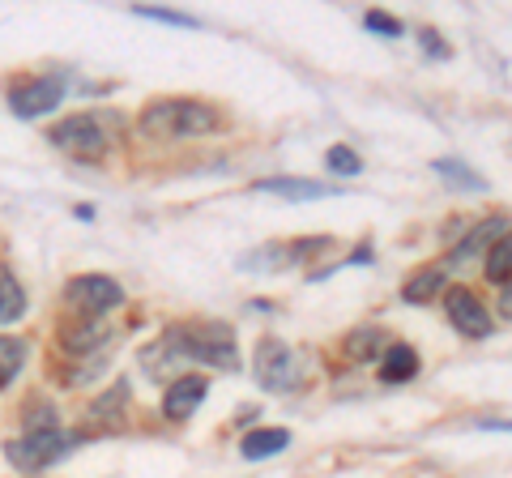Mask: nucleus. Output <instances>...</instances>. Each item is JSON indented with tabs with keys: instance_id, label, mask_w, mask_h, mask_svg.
<instances>
[{
	"instance_id": "nucleus-1",
	"label": "nucleus",
	"mask_w": 512,
	"mask_h": 478,
	"mask_svg": "<svg viewBox=\"0 0 512 478\" xmlns=\"http://www.w3.org/2000/svg\"><path fill=\"white\" fill-rule=\"evenodd\" d=\"M120 137V116L111 111H77V116H64L60 124H52L47 141L60 150L77 158V163H99V158L116 146Z\"/></svg>"
},
{
	"instance_id": "nucleus-2",
	"label": "nucleus",
	"mask_w": 512,
	"mask_h": 478,
	"mask_svg": "<svg viewBox=\"0 0 512 478\" xmlns=\"http://www.w3.org/2000/svg\"><path fill=\"white\" fill-rule=\"evenodd\" d=\"M222 124L218 107L201 103V99H158L146 103L141 111V133L158 137V141H188V137H205Z\"/></svg>"
},
{
	"instance_id": "nucleus-3",
	"label": "nucleus",
	"mask_w": 512,
	"mask_h": 478,
	"mask_svg": "<svg viewBox=\"0 0 512 478\" xmlns=\"http://www.w3.org/2000/svg\"><path fill=\"white\" fill-rule=\"evenodd\" d=\"M167 355L171 359H197V363H210V368H235L239 363V350H235V333L222 325V321H192V325H175L167 329Z\"/></svg>"
},
{
	"instance_id": "nucleus-4",
	"label": "nucleus",
	"mask_w": 512,
	"mask_h": 478,
	"mask_svg": "<svg viewBox=\"0 0 512 478\" xmlns=\"http://www.w3.org/2000/svg\"><path fill=\"white\" fill-rule=\"evenodd\" d=\"M69 444H73V440L60 432L56 410H35V414H26L22 440L9 444V461H13L18 470L35 474V470H47L52 461H60L64 453H69Z\"/></svg>"
},
{
	"instance_id": "nucleus-5",
	"label": "nucleus",
	"mask_w": 512,
	"mask_h": 478,
	"mask_svg": "<svg viewBox=\"0 0 512 478\" xmlns=\"http://www.w3.org/2000/svg\"><path fill=\"white\" fill-rule=\"evenodd\" d=\"M252 368H256V380H261L265 393H291V389H299V380H303V359L278 338L256 342Z\"/></svg>"
},
{
	"instance_id": "nucleus-6",
	"label": "nucleus",
	"mask_w": 512,
	"mask_h": 478,
	"mask_svg": "<svg viewBox=\"0 0 512 478\" xmlns=\"http://www.w3.org/2000/svg\"><path fill=\"white\" fill-rule=\"evenodd\" d=\"M64 299H69V308L77 316H103L116 304H124V291H120V282H111L107 274H82L69 282Z\"/></svg>"
},
{
	"instance_id": "nucleus-7",
	"label": "nucleus",
	"mask_w": 512,
	"mask_h": 478,
	"mask_svg": "<svg viewBox=\"0 0 512 478\" xmlns=\"http://www.w3.org/2000/svg\"><path fill=\"white\" fill-rule=\"evenodd\" d=\"M329 239H295V244H265L248 252V257H239V269H256V274H274V269H286V265H303L308 257H316V252H325Z\"/></svg>"
},
{
	"instance_id": "nucleus-8",
	"label": "nucleus",
	"mask_w": 512,
	"mask_h": 478,
	"mask_svg": "<svg viewBox=\"0 0 512 478\" xmlns=\"http://www.w3.org/2000/svg\"><path fill=\"white\" fill-rule=\"evenodd\" d=\"M64 99V77L60 73H47V77H30V82H18L9 90V111L22 120H35L43 111L60 107Z\"/></svg>"
},
{
	"instance_id": "nucleus-9",
	"label": "nucleus",
	"mask_w": 512,
	"mask_h": 478,
	"mask_svg": "<svg viewBox=\"0 0 512 478\" xmlns=\"http://www.w3.org/2000/svg\"><path fill=\"white\" fill-rule=\"evenodd\" d=\"M444 312H448V325H453L461 338H487V333L495 329L487 304L474 291H466V286L444 291Z\"/></svg>"
},
{
	"instance_id": "nucleus-10",
	"label": "nucleus",
	"mask_w": 512,
	"mask_h": 478,
	"mask_svg": "<svg viewBox=\"0 0 512 478\" xmlns=\"http://www.w3.org/2000/svg\"><path fill=\"white\" fill-rule=\"evenodd\" d=\"M205 393H210V380H205V376H197V372L175 376L167 397H163V414L180 423V419H188V414H197V406L205 402Z\"/></svg>"
},
{
	"instance_id": "nucleus-11",
	"label": "nucleus",
	"mask_w": 512,
	"mask_h": 478,
	"mask_svg": "<svg viewBox=\"0 0 512 478\" xmlns=\"http://www.w3.org/2000/svg\"><path fill=\"white\" fill-rule=\"evenodd\" d=\"M256 193H274V197H286V201H325V197H342V188L333 184H316V180H261L256 184Z\"/></svg>"
},
{
	"instance_id": "nucleus-12",
	"label": "nucleus",
	"mask_w": 512,
	"mask_h": 478,
	"mask_svg": "<svg viewBox=\"0 0 512 478\" xmlns=\"http://www.w3.org/2000/svg\"><path fill=\"white\" fill-rule=\"evenodd\" d=\"M107 338H111V329L99 321V316H82L77 325H69L60 333V346L69 350V355H90V350H99Z\"/></svg>"
},
{
	"instance_id": "nucleus-13",
	"label": "nucleus",
	"mask_w": 512,
	"mask_h": 478,
	"mask_svg": "<svg viewBox=\"0 0 512 478\" xmlns=\"http://www.w3.org/2000/svg\"><path fill=\"white\" fill-rule=\"evenodd\" d=\"M419 376V355H414V346L406 342H393L384 350V363H380V380L384 385H406V380Z\"/></svg>"
},
{
	"instance_id": "nucleus-14",
	"label": "nucleus",
	"mask_w": 512,
	"mask_h": 478,
	"mask_svg": "<svg viewBox=\"0 0 512 478\" xmlns=\"http://www.w3.org/2000/svg\"><path fill=\"white\" fill-rule=\"evenodd\" d=\"M26 316V291L22 282L13 278V269L0 261V325H13Z\"/></svg>"
},
{
	"instance_id": "nucleus-15",
	"label": "nucleus",
	"mask_w": 512,
	"mask_h": 478,
	"mask_svg": "<svg viewBox=\"0 0 512 478\" xmlns=\"http://www.w3.org/2000/svg\"><path fill=\"white\" fill-rule=\"evenodd\" d=\"M389 346H393V338H389V333H384L380 325H363V329H355V333L346 338V355L359 359V363H372L380 350H389Z\"/></svg>"
},
{
	"instance_id": "nucleus-16",
	"label": "nucleus",
	"mask_w": 512,
	"mask_h": 478,
	"mask_svg": "<svg viewBox=\"0 0 512 478\" xmlns=\"http://www.w3.org/2000/svg\"><path fill=\"white\" fill-rule=\"evenodd\" d=\"M282 449H291V432L286 427H261L244 440V457L248 461H265V457H278Z\"/></svg>"
},
{
	"instance_id": "nucleus-17",
	"label": "nucleus",
	"mask_w": 512,
	"mask_h": 478,
	"mask_svg": "<svg viewBox=\"0 0 512 478\" xmlns=\"http://www.w3.org/2000/svg\"><path fill=\"white\" fill-rule=\"evenodd\" d=\"M431 171H436L448 188H470V193H483V188H487L483 175H478L474 167H466L461 158H436V163H431Z\"/></svg>"
},
{
	"instance_id": "nucleus-18",
	"label": "nucleus",
	"mask_w": 512,
	"mask_h": 478,
	"mask_svg": "<svg viewBox=\"0 0 512 478\" xmlns=\"http://www.w3.org/2000/svg\"><path fill=\"white\" fill-rule=\"evenodd\" d=\"M500 235H508V218H487V222H478V227L466 235V244L453 248V261H466V257H474L478 248L495 244V239H500Z\"/></svg>"
},
{
	"instance_id": "nucleus-19",
	"label": "nucleus",
	"mask_w": 512,
	"mask_h": 478,
	"mask_svg": "<svg viewBox=\"0 0 512 478\" xmlns=\"http://www.w3.org/2000/svg\"><path fill=\"white\" fill-rule=\"evenodd\" d=\"M444 291V269H419V274H410V282L402 286L406 304H427V299H436Z\"/></svg>"
},
{
	"instance_id": "nucleus-20",
	"label": "nucleus",
	"mask_w": 512,
	"mask_h": 478,
	"mask_svg": "<svg viewBox=\"0 0 512 478\" xmlns=\"http://www.w3.org/2000/svg\"><path fill=\"white\" fill-rule=\"evenodd\" d=\"M26 368V342L18 338H0V389H9L18 372Z\"/></svg>"
},
{
	"instance_id": "nucleus-21",
	"label": "nucleus",
	"mask_w": 512,
	"mask_h": 478,
	"mask_svg": "<svg viewBox=\"0 0 512 478\" xmlns=\"http://www.w3.org/2000/svg\"><path fill=\"white\" fill-rule=\"evenodd\" d=\"M487 278L500 282V286L512 282V231L491 244V252H487Z\"/></svg>"
},
{
	"instance_id": "nucleus-22",
	"label": "nucleus",
	"mask_w": 512,
	"mask_h": 478,
	"mask_svg": "<svg viewBox=\"0 0 512 478\" xmlns=\"http://www.w3.org/2000/svg\"><path fill=\"white\" fill-rule=\"evenodd\" d=\"M325 167H329L333 175H342V180H350V175H359V171H363L359 154L350 150V146H329V154H325Z\"/></svg>"
},
{
	"instance_id": "nucleus-23",
	"label": "nucleus",
	"mask_w": 512,
	"mask_h": 478,
	"mask_svg": "<svg viewBox=\"0 0 512 478\" xmlns=\"http://www.w3.org/2000/svg\"><path fill=\"white\" fill-rule=\"evenodd\" d=\"M363 26H367V30H376V35H389V39H397V35H402V22H397V18H389V13H367V18H363Z\"/></svg>"
},
{
	"instance_id": "nucleus-24",
	"label": "nucleus",
	"mask_w": 512,
	"mask_h": 478,
	"mask_svg": "<svg viewBox=\"0 0 512 478\" xmlns=\"http://www.w3.org/2000/svg\"><path fill=\"white\" fill-rule=\"evenodd\" d=\"M137 18H154V22H167V26H184V30H192L197 22L188 18V13H167V9H137Z\"/></svg>"
},
{
	"instance_id": "nucleus-25",
	"label": "nucleus",
	"mask_w": 512,
	"mask_h": 478,
	"mask_svg": "<svg viewBox=\"0 0 512 478\" xmlns=\"http://www.w3.org/2000/svg\"><path fill=\"white\" fill-rule=\"evenodd\" d=\"M423 52H431L436 60H448V47L440 43V35H436V30H423Z\"/></svg>"
},
{
	"instance_id": "nucleus-26",
	"label": "nucleus",
	"mask_w": 512,
	"mask_h": 478,
	"mask_svg": "<svg viewBox=\"0 0 512 478\" xmlns=\"http://www.w3.org/2000/svg\"><path fill=\"white\" fill-rule=\"evenodd\" d=\"M500 312L512 321V282H504V286H500Z\"/></svg>"
}]
</instances>
